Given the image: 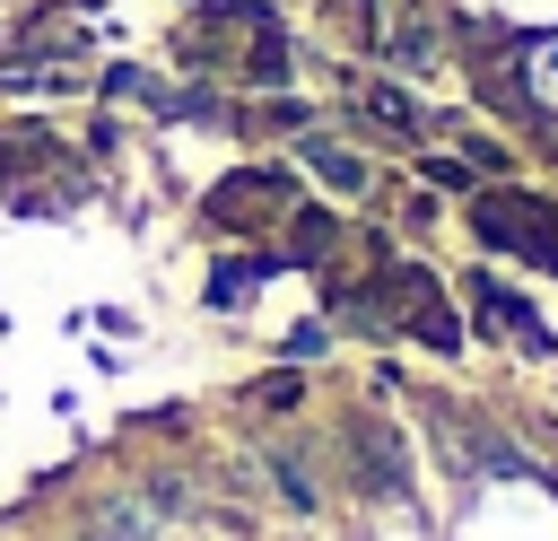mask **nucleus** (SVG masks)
<instances>
[{
    "label": "nucleus",
    "instance_id": "3",
    "mask_svg": "<svg viewBox=\"0 0 558 541\" xmlns=\"http://www.w3.org/2000/svg\"><path fill=\"white\" fill-rule=\"evenodd\" d=\"M471 44H506L523 52V35H558V0H462Z\"/></svg>",
    "mask_w": 558,
    "mask_h": 541
},
{
    "label": "nucleus",
    "instance_id": "5",
    "mask_svg": "<svg viewBox=\"0 0 558 541\" xmlns=\"http://www.w3.org/2000/svg\"><path fill=\"white\" fill-rule=\"evenodd\" d=\"M296 157H305V166H314V175H323V183H331V192H349V201H357V192H366V183H375V166H366V157H349V148H340V140H305V148H296Z\"/></svg>",
    "mask_w": 558,
    "mask_h": 541
},
{
    "label": "nucleus",
    "instance_id": "2",
    "mask_svg": "<svg viewBox=\"0 0 558 541\" xmlns=\"http://www.w3.org/2000/svg\"><path fill=\"white\" fill-rule=\"evenodd\" d=\"M201 209H209V227H218V236L270 244V236H279V218L296 209V175H288V166H235Z\"/></svg>",
    "mask_w": 558,
    "mask_h": 541
},
{
    "label": "nucleus",
    "instance_id": "4",
    "mask_svg": "<svg viewBox=\"0 0 558 541\" xmlns=\"http://www.w3.org/2000/svg\"><path fill=\"white\" fill-rule=\"evenodd\" d=\"M471 305H480V323H488L497 340H514V349H532V358H549V323L532 314V297H514L506 279H471Z\"/></svg>",
    "mask_w": 558,
    "mask_h": 541
},
{
    "label": "nucleus",
    "instance_id": "1",
    "mask_svg": "<svg viewBox=\"0 0 558 541\" xmlns=\"http://www.w3.org/2000/svg\"><path fill=\"white\" fill-rule=\"evenodd\" d=\"M471 236L506 262H532V270H558V201L549 192H523V183H480L471 192Z\"/></svg>",
    "mask_w": 558,
    "mask_h": 541
}]
</instances>
